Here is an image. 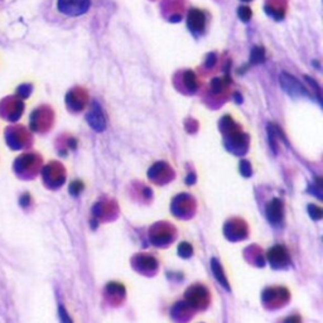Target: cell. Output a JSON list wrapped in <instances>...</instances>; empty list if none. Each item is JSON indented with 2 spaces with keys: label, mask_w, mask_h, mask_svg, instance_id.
Segmentation results:
<instances>
[{
  "label": "cell",
  "mask_w": 323,
  "mask_h": 323,
  "mask_svg": "<svg viewBox=\"0 0 323 323\" xmlns=\"http://www.w3.org/2000/svg\"><path fill=\"white\" fill-rule=\"evenodd\" d=\"M90 0H58V9L71 17H78L90 9Z\"/></svg>",
  "instance_id": "6da1fadb"
},
{
  "label": "cell",
  "mask_w": 323,
  "mask_h": 323,
  "mask_svg": "<svg viewBox=\"0 0 323 323\" xmlns=\"http://www.w3.org/2000/svg\"><path fill=\"white\" fill-rule=\"evenodd\" d=\"M281 85L282 88L288 94L291 98H302V96H308V91L303 87L301 82L297 80L294 76L289 73L283 72L281 75Z\"/></svg>",
  "instance_id": "7a4b0ae2"
},
{
  "label": "cell",
  "mask_w": 323,
  "mask_h": 323,
  "mask_svg": "<svg viewBox=\"0 0 323 323\" xmlns=\"http://www.w3.org/2000/svg\"><path fill=\"white\" fill-rule=\"evenodd\" d=\"M86 119H87L88 125H90L93 129H95L96 131L101 133V131L105 130L106 128L105 115H104L101 106L99 105L96 101H94L93 105H91L90 111H88Z\"/></svg>",
  "instance_id": "3957f363"
},
{
  "label": "cell",
  "mask_w": 323,
  "mask_h": 323,
  "mask_svg": "<svg viewBox=\"0 0 323 323\" xmlns=\"http://www.w3.org/2000/svg\"><path fill=\"white\" fill-rule=\"evenodd\" d=\"M187 25L192 32H202L206 25L205 14L200 9H191L187 17Z\"/></svg>",
  "instance_id": "277c9868"
},
{
  "label": "cell",
  "mask_w": 323,
  "mask_h": 323,
  "mask_svg": "<svg viewBox=\"0 0 323 323\" xmlns=\"http://www.w3.org/2000/svg\"><path fill=\"white\" fill-rule=\"evenodd\" d=\"M266 215L271 223H278L282 220V203L279 200H273L266 207Z\"/></svg>",
  "instance_id": "5b68a950"
},
{
  "label": "cell",
  "mask_w": 323,
  "mask_h": 323,
  "mask_svg": "<svg viewBox=\"0 0 323 323\" xmlns=\"http://www.w3.org/2000/svg\"><path fill=\"white\" fill-rule=\"evenodd\" d=\"M211 268H212V271H213V275L216 276V279H217L218 282H220L221 286L225 287L227 291H230V286H228L227 281H226L225 275H223V270L222 268H221L220 263H218L216 259H211Z\"/></svg>",
  "instance_id": "8992f818"
},
{
  "label": "cell",
  "mask_w": 323,
  "mask_h": 323,
  "mask_svg": "<svg viewBox=\"0 0 323 323\" xmlns=\"http://www.w3.org/2000/svg\"><path fill=\"white\" fill-rule=\"evenodd\" d=\"M265 60V52H264L263 47H254L251 50V55H250V62L253 65H258V63L264 62Z\"/></svg>",
  "instance_id": "52a82bcc"
},
{
  "label": "cell",
  "mask_w": 323,
  "mask_h": 323,
  "mask_svg": "<svg viewBox=\"0 0 323 323\" xmlns=\"http://www.w3.org/2000/svg\"><path fill=\"white\" fill-rule=\"evenodd\" d=\"M184 83L186 86H187L188 90L195 91L196 88H197V78H196V75L192 71H187V72L184 73Z\"/></svg>",
  "instance_id": "ba28073f"
},
{
  "label": "cell",
  "mask_w": 323,
  "mask_h": 323,
  "mask_svg": "<svg viewBox=\"0 0 323 323\" xmlns=\"http://www.w3.org/2000/svg\"><path fill=\"white\" fill-rule=\"evenodd\" d=\"M239 18H240L243 22H249L251 18V15H253V13H251V9L249 7H240L239 8Z\"/></svg>",
  "instance_id": "9c48e42d"
},
{
  "label": "cell",
  "mask_w": 323,
  "mask_h": 323,
  "mask_svg": "<svg viewBox=\"0 0 323 323\" xmlns=\"http://www.w3.org/2000/svg\"><path fill=\"white\" fill-rule=\"evenodd\" d=\"M266 13H268L269 15H271V17L275 18L276 20H281L282 18H284V10H275V9H271V8L266 7Z\"/></svg>",
  "instance_id": "30bf717a"
},
{
  "label": "cell",
  "mask_w": 323,
  "mask_h": 323,
  "mask_svg": "<svg viewBox=\"0 0 323 323\" xmlns=\"http://www.w3.org/2000/svg\"><path fill=\"white\" fill-rule=\"evenodd\" d=\"M211 88H212V91H215V93H220V91H222L223 80H220V78H215V80L211 82Z\"/></svg>",
  "instance_id": "8fae6325"
},
{
  "label": "cell",
  "mask_w": 323,
  "mask_h": 323,
  "mask_svg": "<svg viewBox=\"0 0 323 323\" xmlns=\"http://www.w3.org/2000/svg\"><path fill=\"white\" fill-rule=\"evenodd\" d=\"M60 318H61V322L62 323H72V319L70 318V316H68L67 311H66L65 308H63L62 306H60Z\"/></svg>",
  "instance_id": "7c38bea8"
},
{
  "label": "cell",
  "mask_w": 323,
  "mask_h": 323,
  "mask_svg": "<svg viewBox=\"0 0 323 323\" xmlns=\"http://www.w3.org/2000/svg\"><path fill=\"white\" fill-rule=\"evenodd\" d=\"M215 62H216V55L215 53H210V55H208V57H207V62H206V66H207V67H211V65H215Z\"/></svg>",
  "instance_id": "4fadbf2b"
},
{
  "label": "cell",
  "mask_w": 323,
  "mask_h": 323,
  "mask_svg": "<svg viewBox=\"0 0 323 323\" xmlns=\"http://www.w3.org/2000/svg\"><path fill=\"white\" fill-rule=\"evenodd\" d=\"M241 2H251V0H241Z\"/></svg>",
  "instance_id": "5bb4252c"
}]
</instances>
